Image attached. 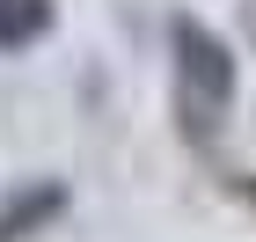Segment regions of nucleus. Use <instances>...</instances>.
Here are the masks:
<instances>
[{"mask_svg":"<svg viewBox=\"0 0 256 242\" xmlns=\"http://www.w3.org/2000/svg\"><path fill=\"white\" fill-rule=\"evenodd\" d=\"M168 59H176V132L190 147H212L227 110H234V52L205 30L198 15H176L168 22Z\"/></svg>","mask_w":256,"mask_h":242,"instance_id":"1","label":"nucleus"},{"mask_svg":"<svg viewBox=\"0 0 256 242\" xmlns=\"http://www.w3.org/2000/svg\"><path fill=\"white\" fill-rule=\"evenodd\" d=\"M66 213V183L59 176H37V183H22L15 198L0 205V242H30V235H44V227Z\"/></svg>","mask_w":256,"mask_h":242,"instance_id":"2","label":"nucleus"},{"mask_svg":"<svg viewBox=\"0 0 256 242\" xmlns=\"http://www.w3.org/2000/svg\"><path fill=\"white\" fill-rule=\"evenodd\" d=\"M52 37V0H0V52H30Z\"/></svg>","mask_w":256,"mask_h":242,"instance_id":"3","label":"nucleus"}]
</instances>
